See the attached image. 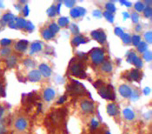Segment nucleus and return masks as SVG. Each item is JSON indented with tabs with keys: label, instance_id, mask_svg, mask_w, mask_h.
<instances>
[{
	"label": "nucleus",
	"instance_id": "obj_20",
	"mask_svg": "<svg viewBox=\"0 0 152 134\" xmlns=\"http://www.w3.org/2000/svg\"><path fill=\"white\" fill-rule=\"evenodd\" d=\"M42 49V45L39 43V42H35L31 45V53H33V52H37L39 51H41Z\"/></svg>",
	"mask_w": 152,
	"mask_h": 134
},
{
	"label": "nucleus",
	"instance_id": "obj_48",
	"mask_svg": "<svg viewBox=\"0 0 152 134\" xmlns=\"http://www.w3.org/2000/svg\"><path fill=\"white\" fill-rule=\"evenodd\" d=\"M23 12L24 16H28V14H29V7H28L27 5H25V6H24V8H23Z\"/></svg>",
	"mask_w": 152,
	"mask_h": 134
},
{
	"label": "nucleus",
	"instance_id": "obj_40",
	"mask_svg": "<svg viewBox=\"0 0 152 134\" xmlns=\"http://www.w3.org/2000/svg\"><path fill=\"white\" fill-rule=\"evenodd\" d=\"M136 58H137L136 53H134V52H130V53H129V56H128V61H129V63H132L133 60H134Z\"/></svg>",
	"mask_w": 152,
	"mask_h": 134
},
{
	"label": "nucleus",
	"instance_id": "obj_5",
	"mask_svg": "<svg viewBox=\"0 0 152 134\" xmlns=\"http://www.w3.org/2000/svg\"><path fill=\"white\" fill-rule=\"evenodd\" d=\"M91 36H92V37L95 38L96 41H98V42L101 43V44L104 43V41H105L106 39L105 33H104L103 31H101V30L92 31V32H91Z\"/></svg>",
	"mask_w": 152,
	"mask_h": 134
},
{
	"label": "nucleus",
	"instance_id": "obj_30",
	"mask_svg": "<svg viewBox=\"0 0 152 134\" xmlns=\"http://www.w3.org/2000/svg\"><path fill=\"white\" fill-rule=\"evenodd\" d=\"M106 8H107V12H110V13H113V12L116 11V7H115V5L112 4V3H108L107 4H106Z\"/></svg>",
	"mask_w": 152,
	"mask_h": 134
},
{
	"label": "nucleus",
	"instance_id": "obj_44",
	"mask_svg": "<svg viewBox=\"0 0 152 134\" xmlns=\"http://www.w3.org/2000/svg\"><path fill=\"white\" fill-rule=\"evenodd\" d=\"M98 125H99V123H98V122H96L95 119H92V120H91V129H92V130L96 129V128L98 127Z\"/></svg>",
	"mask_w": 152,
	"mask_h": 134
},
{
	"label": "nucleus",
	"instance_id": "obj_26",
	"mask_svg": "<svg viewBox=\"0 0 152 134\" xmlns=\"http://www.w3.org/2000/svg\"><path fill=\"white\" fill-rule=\"evenodd\" d=\"M104 16L106 18V19L109 21V22H110V23H113V21H114V16H113V14L112 13H110V12H105L104 13Z\"/></svg>",
	"mask_w": 152,
	"mask_h": 134
},
{
	"label": "nucleus",
	"instance_id": "obj_15",
	"mask_svg": "<svg viewBox=\"0 0 152 134\" xmlns=\"http://www.w3.org/2000/svg\"><path fill=\"white\" fill-rule=\"evenodd\" d=\"M27 126V122L23 119H19L16 122V128L18 129L19 131H23Z\"/></svg>",
	"mask_w": 152,
	"mask_h": 134
},
{
	"label": "nucleus",
	"instance_id": "obj_22",
	"mask_svg": "<svg viewBox=\"0 0 152 134\" xmlns=\"http://www.w3.org/2000/svg\"><path fill=\"white\" fill-rule=\"evenodd\" d=\"M48 30H49L52 34H55V33H57L59 31V27L57 24H51L49 26V29H48Z\"/></svg>",
	"mask_w": 152,
	"mask_h": 134
},
{
	"label": "nucleus",
	"instance_id": "obj_4",
	"mask_svg": "<svg viewBox=\"0 0 152 134\" xmlns=\"http://www.w3.org/2000/svg\"><path fill=\"white\" fill-rule=\"evenodd\" d=\"M71 73L76 76V77H79L81 78H86V74L84 72V71L83 70V65L81 64H76L71 67Z\"/></svg>",
	"mask_w": 152,
	"mask_h": 134
},
{
	"label": "nucleus",
	"instance_id": "obj_43",
	"mask_svg": "<svg viewBox=\"0 0 152 134\" xmlns=\"http://www.w3.org/2000/svg\"><path fill=\"white\" fill-rule=\"evenodd\" d=\"M25 27H26V30L29 31H33V29H34V25L31 24V22H27Z\"/></svg>",
	"mask_w": 152,
	"mask_h": 134
},
{
	"label": "nucleus",
	"instance_id": "obj_13",
	"mask_svg": "<svg viewBox=\"0 0 152 134\" xmlns=\"http://www.w3.org/2000/svg\"><path fill=\"white\" fill-rule=\"evenodd\" d=\"M107 111L110 116H116L118 113V109L117 106L115 104H110L107 106Z\"/></svg>",
	"mask_w": 152,
	"mask_h": 134
},
{
	"label": "nucleus",
	"instance_id": "obj_6",
	"mask_svg": "<svg viewBox=\"0 0 152 134\" xmlns=\"http://www.w3.org/2000/svg\"><path fill=\"white\" fill-rule=\"evenodd\" d=\"M81 107L82 110L85 113H92L94 111V105L89 100H84L81 103Z\"/></svg>",
	"mask_w": 152,
	"mask_h": 134
},
{
	"label": "nucleus",
	"instance_id": "obj_47",
	"mask_svg": "<svg viewBox=\"0 0 152 134\" xmlns=\"http://www.w3.org/2000/svg\"><path fill=\"white\" fill-rule=\"evenodd\" d=\"M103 82L101 81V80H98V81H96V83H95V85L94 86L96 87V88H100L101 86H103Z\"/></svg>",
	"mask_w": 152,
	"mask_h": 134
},
{
	"label": "nucleus",
	"instance_id": "obj_33",
	"mask_svg": "<svg viewBox=\"0 0 152 134\" xmlns=\"http://www.w3.org/2000/svg\"><path fill=\"white\" fill-rule=\"evenodd\" d=\"M57 14V11H56V6L52 5L49 10H48V15L50 17H54Z\"/></svg>",
	"mask_w": 152,
	"mask_h": 134
},
{
	"label": "nucleus",
	"instance_id": "obj_12",
	"mask_svg": "<svg viewBox=\"0 0 152 134\" xmlns=\"http://www.w3.org/2000/svg\"><path fill=\"white\" fill-rule=\"evenodd\" d=\"M28 42L26 40H20L16 45V50L18 51H24L27 49Z\"/></svg>",
	"mask_w": 152,
	"mask_h": 134
},
{
	"label": "nucleus",
	"instance_id": "obj_49",
	"mask_svg": "<svg viewBox=\"0 0 152 134\" xmlns=\"http://www.w3.org/2000/svg\"><path fill=\"white\" fill-rule=\"evenodd\" d=\"M131 96H132V99H134V100H137V98H138V93L137 92H133L132 93H131Z\"/></svg>",
	"mask_w": 152,
	"mask_h": 134
},
{
	"label": "nucleus",
	"instance_id": "obj_21",
	"mask_svg": "<svg viewBox=\"0 0 152 134\" xmlns=\"http://www.w3.org/2000/svg\"><path fill=\"white\" fill-rule=\"evenodd\" d=\"M102 70L105 72H110L112 71V65L110 62H104L102 65Z\"/></svg>",
	"mask_w": 152,
	"mask_h": 134
},
{
	"label": "nucleus",
	"instance_id": "obj_57",
	"mask_svg": "<svg viewBox=\"0 0 152 134\" xmlns=\"http://www.w3.org/2000/svg\"><path fill=\"white\" fill-rule=\"evenodd\" d=\"M144 91H145V92H144V94H149V93H150V89H149V88H146Z\"/></svg>",
	"mask_w": 152,
	"mask_h": 134
},
{
	"label": "nucleus",
	"instance_id": "obj_14",
	"mask_svg": "<svg viewBox=\"0 0 152 134\" xmlns=\"http://www.w3.org/2000/svg\"><path fill=\"white\" fill-rule=\"evenodd\" d=\"M15 20V18H14V16L12 15V13H6V14H4V16H3V18H2V24H9V23H11L12 21H14Z\"/></svg>",
	"mask_w": 152,
	"mask_h": 134
},
{
	"label": "nucleus",
	"instance_id": "obj_35",
	"mask_svg": "<svg viewBox=\"0 0 152 134\" xmlns=\"http://www.w3.org/2000/svg\"><path fill=\"white\" fill-rule=\"evenodd\" d=\"M11 43H12V40L8 39V38H4L0 41V45L2 46H7V45H11Z\"/></svg>",
	"mask_w": 152,
	"mask_h": 134
},
{
	"label": "nucleus",
	"instance_id": "obj_9",
	"mask_svg": "<svg viewBox=\"0 0 152 134\" xmlns=\"http://www.w3.org/2000/svg\"><path fill=\"white\" fill-rule=\"evenodd\" d=\"M40 78H41L40 72L37 71V70H33L29 73V79L32 82H37L40 80Z\"/></svg>",
	"mask_w": 152,
	"mask_h": 134
},
{
	"label": "nucleus",
	"instance_id": "obj_16",
	"mask_svg": "<svg viewBox=\"0 0 152 134\" xmlns=\"http://www.w3.org/2000/svg\"><path fill=\"white\" fill-rule=\"evenodd\" d=\"M44 95H45V99L46 101H50L55 96V92H54V91L52 89L48 88V89H46L45 91V94Z\"/></svg>",
	"mask_w": 152,
	"mask_h": 134
},
{
	"label": "nucleus",
	"instance_id": "obj_39",
	"mask_svg": "<svg viewBox=\"0 0 152 134\" xmlns=\"http://www.w3.org/2000/svg\"><path fill=\"white\" fill-rule=\"evenodd\" d=\"M143 58L145 59V60L146 61H151V60L152 57H151V51H145V53H144V56H143Z\"/></svg>",
	"mask_w": 152,
	"mask_h": 134
},
{
	"label": "nucleus",
	"instance_id": "obj_23",
	"mask_svg": "<svg viewBox=\"0 0 152 134\" xmlns=\"http://www.w3.org/2000/svg\"><path fill=\"white\" fill-rule=\"evenodd\" d=\"M58 24L62 27H66L68 25V24H69V19L67 18H64V17L60 18L58 20Z\"/></svg>",
	"mask_w": 152,
	"mask_h": 134
},
{
	"label": "nucleus",
	"instance_id": "obj_50",
	"mask_svg": "<svg viewBox=\"0 0 152 134\" xmlns=\"http://www.w3.org/2000/svg\"><path fill=\"white\" fill-rule=\"evenodd\" d=\"M0 96H4V90L1 84H0Z\"/></svg>",
	"mask_w": 152,
	"mask_h": 134
},
{
	"label": "nucleus",
	"instance_id": "obj_56",
	"mask_svg": "<svg viewBox=\"0 0 152 134\" xmlns=\"http://www.w3.org/2000/svg\"><path fill=\"white\" fill-rule=\"evenodd\" d=\"M124 18H129V13H128V12H124Z\"/></svg>",
	"mask_w": 152,
	"mask_h": 134
},
{
	"label": "nucleus",
	"instance_id": "obj_53",
	"mask_svg": "<svg viewBox=\"0 0 152 134\" xmlns=\"http://www.w3.org/2000/svg\"><path fill=\"white\" fill-rule=\"evenodd\" d=\"M4 133H5V128H4L2 124H0V134Z\"/></svg>",
	"mask_w": 152,
	"mask_h": 134
},
{
	"label": "nucleus",
	"instance_id": "obj_59",
	"mask_svg": "<svg viewBox=\"0 0 152 134\" xmlns=\"http://www.w3.org/2000/svg\"><path fill=\"white\" fill-rule=\"evenodd\" d=\"M106 134H110V133L109 132H107V133H106Z\"/></svg>",
	"mask_w": 152,
	"mask_h": 134
},
{
	"label": "nucleus",
	"instance_id": "obj_52",
	"mask_svg": "<svg viewBox=\"0 0 152 134\" xmlns=\"http://www.w3.org/2000/svg\"><path fill=\"white\" fill-rule=\"evenodd\" d=\"M94 16H95V17H98V18H100V17H101V12H100V11H98V10L95 11V12H94Z\"/></svg>",
	"mask_w": 152,
	"mask_h": 134
},
{
	"label": "nucleus",
	"instance_id": "obj_58",
	"mask_svg": "<svg viewBox=\"0 0 152 134\" xmlns=\"http://www.w3.org/2000/svg\"><path fill=\"white\" fill-rule=\"evenodd\" d=\"M137 31H141V28H142V27H141V25H137Z\"/></svg>",
	"mask_w": 152,
	"mask_h": 134
},
{
	"label": "nucleus",
	"instance_id": "obj_37",
	"mask_svg": "<svg viewBox=\"0 0 152 134\" xmlns=\"http://www.w3.org/2000/svg\"><path fill=\"white\" fill-rule=\"evenodd\" d=\"M115 33H116V35H117V36L120 37H123L124 35V31H123L121 28H119V27H117V28L115 29Z\"/></svg>",
	"mask_w": 152,
	"mask_h": 134
},
{
	"label": "nucleus",
	"instance_id": "obj_24",
	"mask_svg": "<svg viewBox=\"0 0 152 134\" xmlns=\"http://www.w3.org/2000/svg\"><path fill=\"white\" fill-rule=\"evenodd\" d=\"M10 53H11V49L10 48L5 47V48H3L0 50V55L2 57H8L10 55Z\"/></svg>",
	"mask_w": 152,
	"mask_h": 134
},
{
	"label": "nucleus",
	"instance_id": "obj_17",
	"mask_svg": "<svg viewBox=\"0 0 152 134\" xmlns=\"http://www.w3.org/2000/svg\"><path fill=\"white\" fill-rule=\"evenodd\" d=\"M85 41H86L85 38H83L82 36H76L73 39H72V45L77 46V45H79L80 44L86 43Z\"/></svg>",
	"mask_w": 152,
	"mask_h": 134
},
{
	"label": "nucleus",
	"instance_id": "obj_29",
	"mask_svg": "<svg viewBox=\"0 0 152 134\" xmlns=\"http://www.w3.org/2000/svg\"><path fill=\"white\" fill-rule=\"evenodd\" d=\"M26 23L25 20L23 19V18H18V21L16 22V24H17V27H19V28H24L25 25H26Z\"/></svg>",
	"mask_w": 152,
	"mask_h": 134
},
{
	"label": "nucleus",
	"instance_id": "obj_1",
	"mask_svg": "<svg viewBox=\"0 0 152 134\" xmlns=\"http://www.w3.org/2000/svg\"><path fill=\"white\" fill-rule=\"evenodd\" d=\"M98 93L107 99H115V93L113 92V86L109 85L107 87L105 86H101L98 88Z\"/></svg>",
	"mask_w": 152,
	"mask_h": 134
},
{
	"label": "nucleus",
	"instance_id": "obj_7",
	"mask_svg": "<svg viewBox=\"0 0 152 134\" xmlns=\"http://www.w3.org/2000/svg\"><path fill=\"white\" fill-rule=\"evenodd\" d=\"M119 92L122 94V96H124V97H128L131 96V93H132V90L126 85H121L119 88Z\"/></svg>",
	"mask_w": 152,
	"mask_h": 134
},
{
	"label": "nucleus",
	"instance_id": "obj_3",
	"mask_svg": "<svg viewBox=\"0 0 152 134\" xmlns=\"http://www.w3.org/2000/svg\"><path fill=\"white\" fill-rule=\"evenodd\" d=\"M74 84H72L68 87V91L70 92V93L73 94H81L83 92H85L84 87L81 85V83L77 82V81H72Z\"/></svg>",
	"mask_w": 152,
	"mask_h": 134
},
{
	"label": "nucleus",
	"instance_id": "obj_34",
	"mask_svg": "<svg viewBox=\"0 0 152 134\" xmlns=\"http://www.w3.org/2000/svg\"><path fill=\"white\" fill-rule=\"evenodd\" d=\"M132 64H135L137 67H138V68H140V67L142 66V59H141L140 58H137V57L133 60Z\"/></svg>",
	"mask_w": 152,
	"mask_h": 134
},
{
	"label": "nucleus",
	"instance_id": "obj_46",
	"mask_svg": "<svg viewBox=\"0 0 152 134\" xmlns=\"http://www.w3.org/2000/svg\"><path fill=\"white\" fill-rule=\"evenodd\" d=\"M64 3L67 7H72L75 4V1H65Z\"/></svg>",
	"mask_w": 152,
	"mask_h": 134
},
{
	"label": "nucleus",
	"instance_id": "obj_42",
	"mask_svg": "<svg viewBox=\"0 0 152 134\" xmlns=\"http://www.w3.org/2000/svg\"><path fill=\"white\" fill-rule=\"evenodd\" d=\"M131 18H132V20H133L134 23H137L138 20H139V15H138L137 13H136V12H134V13L132 14Z\"/></svg>",
	"mask_w": 152,
	"mask_h": 134
},
{
	"label": "nucleus",
	"instance_id": "obj_28",
	"mask_svg": "<svg viewBox=\"0 0 152 134\" xmlns=\"http://www.w3.org/2000/svg\"><path fill=\"white\" fill-rule=\"evenodd\" d=\"M131 41H132V43H133L134 45H138L141 42L140 36H138V35H134V36L131 37Z\"/></svg>",
	"mask_w": 152,
	"mask_h": 134
},
{
	"label": "nucleus",
	"instance_id": "obj_36",
	"mask_svg": "<svg viewBox=\"0 0 152 134\" xmlns=\"http://www.w3.org/2000/svg\"><path fill=\"white\" fill-rule=\"evenodd\" d=\"M151 14H152V9L151 6H147L146 7V9L144 10V16L146 17V18H150V17H151Z\"/></svg>",
	"mask_w": 152,
	"mask_h": 134
},
{
	"label": "nucleus",
	"instance_id": "obj_55",
	"mask_svg": "<svg viewBox=\"0 0 152 134\" xmlns=\"http://www.w3.org/2000/svg\"><path fill=\"white\" fill-rule=\"evenodd\" d=\"M4 107L0 105V117L4 114Z\"/></svg>",
	"mask_w": 152,
	"mask_h": 134
},
{
	"label": "nucleus",
	"instance_id": "obj_27",
	"mask_svg": "<svg viewBox=\"0 0 152 134\" xmlns=\"http://www.w3.org/2000/svg\"><path fill=\"white\" fill-rule=\"evenodd\" d=\"M43 37L47 39V40H49V39H51L53 37H54V34H52L49 30H45V31H44V32H43Z\"/></svg>",
	"mask_w": 152,
	"mask_h": 134
},
{
	"label": "nucleus",
	"instance_id": "obj_8",
	"mask_svg": "<svg viewBox=\"0 0 152 134\" xmlns=\"http://www.w3.org/2000/svg\"><path fill=\"white\" fill-rule=\"evenodd\" d=\"M85 12H86V11L83 8H82V7H77V8H74V9L71 10L70 15H71L72 18H78L80 16L84 15Z\"/></svg>",
	"mask_w": 152,
	"mask_h": 134
},
{
	"label": "nucleus",
	"instance_id": "obj_51",
	"mask_svg": "<svg viewBox=\"0 0 152 134\" xmlns=\"http://www.w3.org/2000/svg\"><path fill=\"white\" fill-rule=\"evenodd\" d=\"M65 100H66V96H63V97H60V99L58 100V104H63Z\"/></svg>",
	"mask_w": 152,
	"mask_h": 134
},
{
	"label": "nucleus",
	"instance_id": "obj_41",
	"mask_svg": "<svg viewBox=\"0 0 152 134\" xmlns=\"http://www.w3.org/2000/svg\"><path fill=\"white\" fill-rule=\"evenodd\" d=\"M24 64L26 66H29V67H33L35 65L34 62L31 60V59H26V60L24 61Z\"/></svg>",
	"mask_w": 152,
	"mask_h": 134
},
{
	"label": "nucleus",
	"instance_id": "obj_45",
	"mask_svg": "<svg viewBox=\"0 0 152 134\" xmlns=\"http://www.w3.org/2000/svg\"><path fill=\"white\" fill-rule=\"evenodd\" d=\"M145 39L147 40L148 43H151V31L145 33Z\"/></svg>",
	"mask_w": 152,
	"mask_h": 134
},
{
	"label": "nucleus",
	"instance_id": "obj_38",
	"mask_svg": "<svg viewBox=\"0 0 152 134\" xmlns=\"http://www.w3.org/2000/svg\"><path fill=\"white\" fill-rule=\"evenodd\" d=\"M122 38H123V40H124V42L125 44H129L131 42V37H129V34H124Z\"/></svg>",
	"mask_w": 152,
	"mask_h": 134
},
{
	"label": "nucleus",
	"instance_id": "obj_10",
	"mask_svg": "<svg viewBox=\"0 0 152 134\" xmlns=\"http://www.w3.org/2000/svg\"><path fill=\"white\" fill-rule=\"evenodd\" d=\"M39 70H40V72L43 74V76H44V77L48 78V77H50V76L51 70H50V68L47 64H41V65L39 66Z\"/></svg>",
	"mask_w": 152,
	"mask_h": 134
},
{
	"label": "nucleus",
	"instance_id": "obj_54",
	"mask_svg": "<svg viewBox=\"0 0 152 134\" xmlns=\"http://www.w3.org/2000/svg\"><path fill=\"white\" fill-rule=\"evenodd\" d=\"M122 4H125L126 6H128V7H129V6H131V3L130 2H122Z\"/></svg>",
	"mask_w": 152,
	"mask_h": 134
},
{
	"label": "nucleus",
	"instance_id": "obj_19",
	"mask_svg": "<svg viewBox=\"0 0 152 134\" xmlns=\"http://www.w3.org/2000/svg\"><path fill=\"white\" fill-rule=\"evenodd\" d=\"M124 114L125 118H126L128 120H132V119H134V118H135L134 112L129 109L124 110Z\"/></svg>",
	"mask_w": 152,
	"mask_h": 134
},
{
	"label": "nucleus",
	"instance_id": "obj_2",
	"mask_svg": "<svg viewBox=\"0 0 152 134\" xmlns=\"http://www.w3.org/2000/svg\"><path fill=\"white\" fill-rule=\"evenodd\" d=\"M91 56L95 64H101L104 59V52L101 48H95L91 51Z\"/></svg>",
	"mask_w": 152,
	"mask_h": 134
},
{
	"label": "nucleus",
	"instance_id": "obj_32",
	"mask_svg": "<svg viewBox=\"0 0 152 134\" xmlns=\"http://www.w3.org/2000/svg\"><path fill=\"white\" fill-rule=\"evenodd\" d=\"M135 9L137 11V12H142L144 10V4L142 3V2H137L136 4H135Z\"/></svg>",
	"mask_w": 152,
	"mask_h": 134
},
{
	"label": "nucleus",
	"instance_id": "obj_18",
	"mask_svg": "<svg viewBox=\"0 0 152 134\" xmlns=\"http://www.w3.org/2000/svg\"><path fill=\"white\" fill-rule=\"evenodd\" d=\"M16 63H17V59H16L14 56H10V57H8V58H7V59H6L7 66H8V67H10V68L13 67V66L16 64Z\"/></svg>",
	"mask_w": 152,
	"mask_h": 134
},
{
	"label": "nucleus",
	"instance_id": "obj_11",
	"mask_svg": "<svg viewBox=\"0 0 152 134\" xmlns=\"http://www.w3.org/2000/svg\"><path fill=\"white\" fill-rule=\"evenodd\" d=\"M140 78V72H139V70L137 69H134L132 70L128 75V78L129 80H134V81H137L138 80V78Z\"/></svg>",
	"mask_w": 152,
	"mask_h": 134
},
{
	"label": "nucleus",
	"instance_id": "obj_31",
	"mask_svg": "<svg viewBox=\"0 0 152 134\" xmlns=\"http://www.w3.org/2000/svg\"><path fill=\"white\" fill-rule=\"evenodd\" d=\"M70 29L73 34H78V32H79V30H78V27L77 24H71L70 26Z\"/></svg>",
	"mask_w": 152,
	"mask_h": 134
},
{
	"label": "nucleus",
	"instance_id": "obj_25",
	"mask_svg": "<svg viewBox=\"0 0 152 134\" xmlns=\"http://www.w3.org/2000/svg\"><path fill=\"white\" fill-rule=\"evenodd\" d=\"M148 49V45L145 42H140V44L138 45V51L140 52H145Z\"/></svg>",
	"mask_w": 152,
	"mask_h": 134
}]
</instances>
